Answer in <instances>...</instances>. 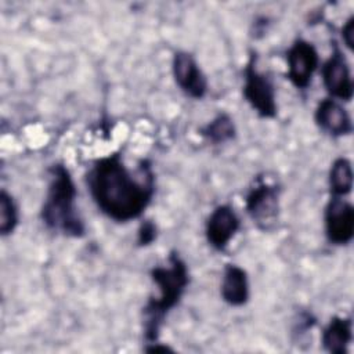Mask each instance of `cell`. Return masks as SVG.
I'll list each match as a JSON object with an SVG mask.
<instances>
[{
	"label": "cell",
	"mask_w": 354,
	"mask_h": 354,
	"mask_svg": "<svg viewBox=\"0 0 354 354\" xmlns=\"http://www.w3.org/2000/svg\"><path fill=\"white\" fill-rule=\"evenodd\" d=\"M241 227V220L230 205H218L209 214L205 225L207 243L214 250H224Z\"/></svg>",
	"instance_id": "obj_10"
},
{
	"label": "cell",
	"mask_w": 354,
	"mask_h": 354,
	"mask_svg": "<svg viewBox=\"0 0 354 354\" xmlns=\"http://www.w3.org/2000/svg\"><path fill=\"white\" fill-rule=\"evenodd\" d=\"M325 235L332 245H348L354 236V207L343 196H330L325 207Z\"/></svg>",
	"instance_id": "obj_7"
},
{
	"label": "cell",
	"mask_w": 354,
	"mask_h": 354,
	"mask_svg": "<svg viewBox=\"0 0 354 354\" xmlns=\"http://www.w3.org/2000/svg\"><path fill=\"white\" fill-rule=\"evenodd\" d=\"M151 278L158 288V296L149 297L144 314V337L147 343L158 342L159 332L167 314L180 303L189 283V272L185 261L177 252H171L166 264L155 266Z\"/></svg>",
	"instance_id": "obj_2"
},
{
	"label": "cell",
	"mask_w": 354,
	"mask_h": 354,
	"mask_svg": "<svg viewBox=\"0 0 354 354\" xmlns=\"http://www.w3.org/2000/svg\"><path fill=\"white\" fill-rule=\"evenodd\" d=\"M158 235L156 224L152 220H144L140 224V228L137 231V243L140 246H148L151 245Z\"/></svg>",
	"instance_id": "obj_17"
},
{
	"label": "cell",
	"mask_w": 354,
	"mask_h": 354,
	"mask_svg": "<svg viewBox=\"0 0 354 354\" xmlns=\"http://www.w3.org/2000/svg\"><path fill=\"white\" fill-rule=\"evenodd\" d=\"M171 72L180 90L194 100H201L207 93V79L195 58L187 51H176L171 59Z\"/></svg>",
	"instance_id": "obj_9"
},
{
	"label": "cell",
	"mask_w": 354,
	"mask_h": 354,
	"mask_svg": "<svg viewBox=\"0 0 354 354\" xmlns=\"http://www.w3.org/2000/svg\"><path fill=\"white\" fill-rule=\"evenodd\" d=\"M86 183L102 214L118 223L138 218L155 194V176L148 160L133 173L119 153L104 156L90 167Z\"/></svg>",
	"instance_id": "obj_1"
},
{
	"label": "cell",
	"mask_w": 354,
	"mask_h": 354,
	"mask_svg": "<svg viewBox=\"0 0 354 354\" xmlns=\"http://www.w3.org/2000/svg\"><path fill=\"white\" fill-rule=\"evenodd\" d=\"M221 299L232 306L241 307L249 300V281L246 271L236 264H227L220 285Z\"/></svg>",
	"instance_id": "obj_12"
},
{
	"label": "cell",
	"mask_w": 354,
	"mask_h": 354,
	"mask_svg": "<svg viewBox=\"0 0 354 354\" xmlns=\"http://www.w3.org/2000/svg\"><path fill=\"white\" fill-rule=\"evenodd\" d=\"M314 119L317 126L330 137H343L353 131V123L348 112L330 97L318 102Z\"/></svg>",
	"instance_id": "obj_11"
},
{
	"label": "cell",
	"mask_w": 354,
	"mask_h": 354,
	"mask_svg": "<svg viewBox=\"0 0 354 354\" xmlns=\"http://www.w3.org/2000/svg\"><path fill=\"white\" fill-rule=\"evenodd\" d=\"M18 207L14 198L6 191L0 192V234L7 236L14 232L18 225Z\"/></svg>",
	"instance_id": "obj_16"
},
{
	"label": "cell",
	"mask_w": 354,
	"mask_h": 354,
	"mask_svg": "<svg viewBox=\"0 0 354 354\" xmlns=\"http://www.w3.org/2000/svg\"><path fill=\"white\" fill-rule=\"evenodd\" d=\"M147 344H148V346L145 347V351H148V353H167V351L173 353V351H174L171 347L165 346V344H162V343H159V342L147 343Z\"/></svg>",
	"instance_id": "obj_19"
},
{
	"label": "cell",
	"mask_w": 354,
	"mask_h": 354,
	"mask_svg": "<svg viewBox=\"0 0 354 354\" xmlns=\"http://www.w3.org/2000/svg\"><path fill=\"white\" fill-rule=\"evenodd\" d=\"M353 340V322L350 318L333 317L321 335L322 347L330 354H346Z\"/></svg>",
	"instance_id": "obj_13"
},
{
	"label": "cell",
	"mask_w": 354,
	"mask_h": 354,
	"mask_svg": "<svg viewBox=\"0 0 354 354\" xmlns=\"http://www.w3.org/2000/svg\"><path fill=\"white\" fill-rule=\"evenodd\" d=\"M342 39L344 41V46L348 50H353V44H354V17L353 15L344 22L342 28Z\"/></svg>",
	"instance_id": "obj_18"
},
{
	"label": "cell",
	"mask_w": 354,
	"mask_h": 354,
	"mask_svg": "<svg viewBox=\"0 0 354 354\" xmlns=\"http://www.w3.org/2000/svg\"><path fill=\"white\" fill-rule=\"evenodd\" d=\"M329 188L332 196H346L351 192L353 166L347 158H337L332 163L329 170Z\"/></svg>",
	"instance_id": "obj_14"
},
{
	"label": "cell",
	"mask_w": 354,
	"mask_h": 354,
	"mask_svg": "<svg viewBox=\"0 0 354 354\" xmlns=\"http://www.w3.org/2000/svg\"><path fill=\"white\" fill-rule=\"evenodd\" d=\"M77 189L66 166L57 163L50 169V183L40 210L47 228L66 236L84 235L86 227L76 206Z\"/></svg>",
	"instance_id": "obj_3"
},
{
	"label": "cell",
	"mask_w": 354,
	"mask_h": 354,
	"mask_svg": "<svg viewBox=\"0 0 354 354\" xmlns=\"http://www.w3.org/2000/svg\"><path fill=\"white\" fill-rule=\"evenodd\" d=\"M243 98L252 109L264 119L277 116V93L271 77L259 71L254 54L250 55L243 69Z\"/></svg>",
	"instance_id": "obj_4"
},
{
	"label": "cell",
	"mask_w": 354,
	"mask_h": 354,
	"mask_svg": "<svg viewBox=\"0 0 354 354\" xmlns=\"http://www.w3.org/2000/svg\"><path fill=\"white\" fill-rule=\"evenodd\" d=\"M245 209L260 230H271L278 220L279 188L267 181H257L245 198Z\"/></svg>",
	"instance_id": "obj_5"
},
{
	"label": "cell",
	"mask_w": 354,
	"mask_h": 354,
	"mask_svg": "<svg viewBox=\"0 0 354 354\" xmlns=\"http://www.w3.org/2000/svg\"><path fill=\"white\" fill-rule=\"evenodd\" d=\"M322 82L333 100L350 101L354 93L353 77L348 62L342 50L335 44L329 58L322 65Z\"/></svg>",
	"instance_id": "obj_8"
},
{
	"label": "cell",
	"mask_w": 354,
	"mask_h": 354,
	"mask_svg": "<svg viewBox=\"0 0 354 354\" xmlns=\"http://www.w3.org/2000/svg\"><path fill=\"white\" fill-rule=\"evenodd\" d=\"M286 76L289 82L300 90H306L319 65V55L313 43L296 39L286 51Z\"/></svg>",
	"instance_id": "obj_6"
},
{
	"label": "cell",
	"mask_w": 354,
	"mask_h": 354,
	"mask_svg": "<svg viewBox=\"0 0 354 354\" xmlns=\"http://www.w3.org/2000/svg\"><path fill=\"white\" fill-rule=\"evenodd\" d=\"M201 136L213 144H224L235 137L236 129L234 120L227 113H218L199 130Z\"/></svg>",
	"instance_id": "obj_15"
}]
</instances>
